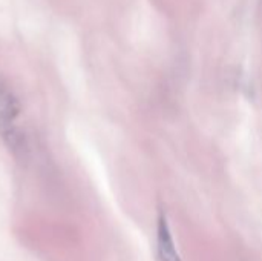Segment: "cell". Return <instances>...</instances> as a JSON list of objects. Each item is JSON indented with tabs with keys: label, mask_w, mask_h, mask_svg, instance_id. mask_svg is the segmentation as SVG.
<instances>
[{
	"label": "cell",
	"mask_w": 262,
	"mask_h": 261,
	"mask_svg": "<svg viewBox=\"0 0 262 261\" xmlns=\"http://www.w3.org/2000/svg\"><path fill=\"white\" fill-rule=\"evenodd\" d=\"M157 261H183L177 252L175 242L170 232V226L164 211H160L158 223H157Z\"/></svg>",
	"instance_id": "obj_1"
}]
</instances>
